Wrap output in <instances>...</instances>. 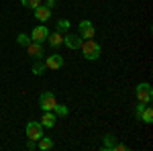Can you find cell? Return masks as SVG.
I'll list each match as a JSON object with an SVG mask.
<instances>
[{"label": "cell", "instance_id": "6da1fadb", "mask_svg": "<svg viewBox=\"0 0 153 151\" xmlns=\"http://www.w3.org/2000/svg\"><path fill=\"white\" fill-rule=\"evenodd\" d=\"M80 49H82L84 57H86V59H90V61H94V59L100 57V45L96 43L94 39H86V41H82Z\"/></svg>", "mask_w": 153, "mask_h": 151}, {"label": "cell", "instance_id": "7a4b0ae2", "mask_svg": "<svg viewBox=\"0 0 153 151\" xmlns=\"http://www.w3.org/2000/svg\"><path fill=\"white\" fill-rule=\"evenodd\" d=\"M137 98H139V102H145V104H149L153 98V88L147 84V82H143L137 86Z\"/></svg>", "mask_w": 153, "mask_h": 151}, {"label": "cell", "instance_id": "3957f363", "mask_svg": "<svg viewBox=\"0 0 153 151\" xmlns=\"http://www.w3.org/2000/svg\"><path fill=\"white\" fill-rule=\"evenodd\" d=\"M27 137L33 141H39L43 137V125L41 123H37V121H31V123H27Z\"/></svg>", "mask_w": 153, "mask_h": 151}, {"label": "cell", "instance_id": "277c9868", "mask_svg": "<svg viewBox=\"0 0 153 151\" xmlns=\"http://www.w3.org/2000/svg\"><path fill=\"white\" fill-rule=\"evenodd\" d=\"M27 53L33 59H43V55H45V53H43V45L37 43V41H33V39L27 43Z\"/></svg>", "mask_w": 153, "mask_h": 151}, {"label": "cell", "instance_id": "5b68a950", "mask_svg": "<svg viewBox=\"0 0 153 151\" xmlns=\"http://www.w3.org/2000/svg\"><path fill=\"white\" fill-rule=\"evenodd\" d=\"M39 104H41V108L43 110H53L55 108V96H53V92H43L41 94V98H39Z\"/></svg>", "mask_w": 153, "mask_h": 151}, {"label": "cell", "instance_id": "8992f818", "mask_svg": "<svg viewBox=\"0 0 153 151\" xmlns=\"http://www.w3.org/2000/svg\"><path fill=\"white\" fill-rule=\"evenodd\" d=\"M94 33H96V29L90 21H82L80 23V37L82 39H94Z\"/></svg>", "mask_w": 153, "mask_h": 151}, {"label": "cell", "instance_id": "52a82bcc", "mask_svg": "<svg viewBox=\"0 0 153 151\" xmlns=\"http://www.w3.org/2000/svg\"><path fill=\"white\" fill-rule=\"evenodd\" d=\"M47 35H49V29L45 27V25H39V27H35V29H33L31 39H33V41H37V43H43V41L47 39Z\"/></svg>", "mask_w": 153, "mask_h": 151}, {"label": "cell", "instance_id": "ba28073f", "mask_svg": "<svg viewBox=\"0 0 153 151\" xmlns=\"http://www.w3.org/2000/svg\"><path fill=\"white\" fill-rule=\"evenodd\" d=\"M61 65H63V57H61L59 53L47 55V59H45V68H47V70H59Z\"/></svg>", "mask_w": 153, "mask_h": 151}, {"label": "cell", "instance_id": "9c48e42d", "mask_svg": "<svg viewBox=\"0 0 153 151\" xmlns=\"http://www.w3.org/2000/svg\"><path fill=\"white\" fill-rule=\"evenodd\" d=\"M41 121H43L41 125L45 129H53L55 127V121H57V115H55L53 110H43V118H41Z\"/></svg>", "mask_w": 153, "mask_h": 151}, {"label": "cell", "instance_id": "30bf717a", "mask_svg": "<svg viewBox=\"0 0 153 151\" xmlns=\"http://www.w3.org/2000/svg\"><path fill=\"white\" fill-rule=\"evenodd\" d=\"M49 16H51V8H47V6H41V4L35 8V19H37V21L45 23V21H49Z\"/></svg>", "mask_w": 153, "mask_h": 151}, {"label": "cell", "instance_id": "8fae6325", "mask_svg": "<svg viewBox=\"0 0 153 151\" xmlns=\"http://www.w3.org/2000/svg\"><path fill=\"white\" fill-rule=\"evenodd\" d=\"M63 45L68 47V49H80V45H82V39L76 35H65L63 37Z\"/></svg>", "mask_w": 153, "mask_h": 151}, {"label": "cell", "instance_id": "7c38bea8", "mask_svg": "<svg viewBox=\"0 0 153 151\" xmlns=\"http://www.w3.org/2000/svg\"><path fill=\"white\" fill-rule=\"evenodd\" d=\"M47 41L51 47H59L61 43H63V35L59 33V31H55V33H49L47 35Z\"/></svg>", "mask_w": 153, "mask_h": 151}, {"label": "cell", "instance_id": "4fadbf2b", "mask_svg": "<svg viewBox=\"0 0 153 151\" xmlns=\"http://www.w3.org/2000/svg\"><path fill=\"white\" fill-rule=\"evenodd\" d=\"M139 118H141L143 123H153V108H151V106H147V104H145V108L141 110Z\"/></svg>", "mask_w": 153, "mask_h": 151}, {"label": "cell", "instance_id": "5bb4252c", "mask_svg": "<svg viewBox=\"0 0 153 151\" xmlns=\"http://www.w3.org/2000/svg\"><path fill=\"white\" fill-rule=\"evenodd\" d=\"M55 143H53V139H49V137H41L39 139V149L41 151H47V149H51Z\"/></svg>", "mask_w": 153, "mask_h": 151}, {"label": "cell", "instance_id": "9a60e30c", "mask_svg": "<svg viewBox=\"0 0 153 151\" xmlns=\"http://www.w3.org/2000/svg\"><path fill=\"white\" fill-rule=\"evenodd\" d=\"M45 70H47V68H45V63H43L41 59H37L35 65H33V74H35V76H41V74H45Z\"/></svg>", "mask_w": 153, "mask_h": 151}, {"label": "cell", "instance_id": "2e32d148", "mask_svg": "<svg viewBox=\"0 0 153 151\" xmlns=\"http://www.w3.org/2000/svg\"><path fill=\"white\" fill-rule=\"evenodd\" d=\"M70 29V21L68 19H61V21H57V25H55V31H59V33H65Z\"/></svg>", "mask_w": 153, "mask_h": 151}, {"label": "cell", "instance_id": "e0dca14e", "mask_svg": "<svg viewBox=\"0 0 153 151\" xmlns=\"http://www.w3.org/2000/svg\"><path fill=\"white\" fill-rule=\"evenodd\" d=\"M53 112L57 116H65L70 110H68V106H63V104H55V108H53Z\"/></svg>", "mask_w": 153, "mask_h": 151}, {"label": "cell", "instance_id": "ac0fdd59", "mask_svg": "<svg viewBox=\"0 0 153 151\" xmlns=\"http://www.w3.org/2000/svg\"><path fill=\"white\" fill-rule=\"evenodd\" d=\"M21 2H23V6H27V8H33V10H35L37 6L41 4V0H21Z\"/></svg>", "mask_w": 153, "mask_h": 151}, {"label": "cell", "instance_id": "d6986e66", "mask_svg": "<svg viewBox=\"0 0 153 151\" xmlns=\"http://www.w3.org/2000/svg\"><path fill=\"white\" fill-rule=\"evenodd\" d=\"M104 149H114V137L112 135H106L104 137Z\"/></svg>", "mask_w": 153, "mask_h": 151}, {"label": "cell", "instance_id": "ffe728a7", "mask_svg": "<svg viewBox=\"0 0 153 151\" xmlns=\"http://www.w3.org/2000/svg\"><path fill=\"white\" fill-rule=\"evenodd\" d=\"M16 41H19V45H27V43H29L31 39H29V37L25 35V33H21V35L16 37Z\"/></svg>", "mask_w": 153, "mask_h": 151}, {"label": "cell", "instance_id": "44dd1931", "mask_svg": "<svg viewBox=\"0 0 153 151\" xmlns=\"http://www.w3.org/2000/svg\"><path fill=\"white\" fill-rule=\"evenodd\" d=\"M143 108H145V102H139V106H137V112H135V115H137V118H139V115H141Z\"/></svg>", "mask_w": 153, "mask_h": 151}, {"label": "cell", "instance_id": "7402d4cb", "mask_svg": "<svg viewBox=\"0 0 153 151\" xmlns=\"http://www.w3.org/2000/svg\"><path fill=\"white\" fill-rule=\"evenodd\" d=\"M45 6H47V8H53V6H55V0H45Z\"/></svg>", "mask_w": 153, "mask_h": 151}, {"label": "cell", "instance_id": "603a6c76", "mask_svg": "<svg viewBox=\"0 0 153 151\" xmlns=\"http://www.w3.org/2000/svg\"><path fill=\"white\" fill-rule=\"evenodd\" d=\"M114 149H118V151H127V145H114Z\"/></svg>", "mask_w": 153, "mask_h": 151}]
</instances>
